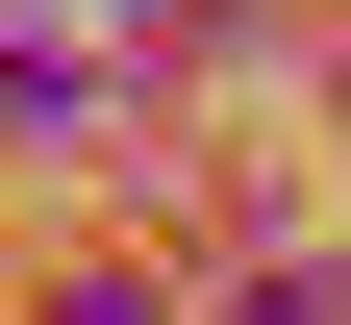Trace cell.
<instances>
[{
	"label": "cell",
	"instance_id": "1",
	"mask_svg": "<svg viewBox=\"0 0 351 325\" xmlns=\"http://www.w3.org/2000/svg\"><path fill=\"white\" fill-rule=\"evenodd\" d=\"M226 325H351V275H326V250H276V275H251Z\"/></svg>",
	"mask_w": 351,
	"mask_h": 325
},
{
	"label": "cell",
	"instance_id": "2",
	"mask_svg": "<svg viewBox=\"0 0 351 325\" xmlns=\"http://www.w3.org/2000/svg\"><path fill=\"white\" fill-rule=\"evenodd\" d=\"M51 325H151V300H125V275H75V300H51Z\"/></svg>",
	"mask_w": 351,
	"mask_h": 325
}]
</instances>
